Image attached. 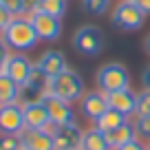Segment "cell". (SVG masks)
Instances as JSON below:
<instances>
[{"instance_id":"cell-1","label":"cell","mask_w":150,"mask_h":150,"mask_svg":"<svg viewBox=\"0 0 150 150\" xmlns=\"http://www.w3.org/2000/svg\"><path fill=\"white\" fill-rule=\"evenodd\" d=\"M5 44L9 47V51L13 53H27V51H33L40 42L35 29H33L29 16H16L13 20L9 22V27L0 33Z\"/></svg>"},{"instance_id":"cell-2","label":"cell","mask_w":150,"mask_h":150,"mask_svg":"<svg viewBox=\"0 0 150 150\" xmlns=\"http://www.w3.org/2000/svg\"><path fill=\"white\" fill-rule=\"evenodd\" d=\"M97 88L102 93H112V91L130 88V73L124 64L119 62H108V64L99 66L97 75H95Z\"/></svg>"},{"instance_id":"cell-3","label":"cell","mask_w":150,"mask_h":150,"mask_svg":"<svg viewBox=\"0 0 150 150\" xmlns=\"http://www.w3.org/2000/svg\"><path fill=\"white\" fill-rule=\"evenodd\" d=\"M51 93L69 104L80 102L84 97V80L80 77V73L66 69L64 73H60L57 77L51 80Z\"/></svg>"},{"instance_id":"cell-4","label":"cell","mask_w":150,"mask_h":150,"mask_svg":"<svg viewBox=\"0 0 150 150\" xmlns=\"http://www.w3.org/2000/svg\"><path fill=\"white\" fill-rule=\"evenodd\" d=\"M104 44H106L104 42V33L95 24H84L73 33V49L80 55L95 57L104 51Z\"/></svg>"},{"instance_id":"cell-5","label":"cell","mask_w":150,"mask_h":150,"mask_svg":"<svg viewBox=\"0 0 150 150\" xmlns=\"http://www.w3.org/2000/svg\"><path fill=\"white\" fill-rule=\"evenodd\" d=\"M110 20H112V24L117 29H122V31H139V29L144 27L146 16L141 13V9L132 0H122V2L115 5V9H112V13H110Z\"/></svg>"},{"instance_id":"cell-6","label":"cell","mask_w":150,"mask_h":150,"mask_svg":"<svg viewBox=\"0 0 150 150\" xmlns=\"http://www.w3.org/2000/svg\"><path fill=\"white\" fill-rule=\"evenodd\" d=\"M33 71H35V64H31V60H29L27 55H22V53H11L9 60L2 66V73L9 75L20 88H24V86L29 84Z\"/></svg>"},{"instance_id":"cell-7","label":"cell","mask_w":150,"mask_h":150,"mask_svg":"<svg viewBox=\"0 0 150 150\" xmlns=\"http://www.w3.org/2000/svg\"><path fill=\"white\" fill-rule=\"evenodd\" d=\"M29 20H31L40 42H55V40H60V35H62V20L60 18L47 16L42 11H31Z\"/></svg>"},{"instance_id":"cell-8","label":"cell","mask_w":150,"mask_h":150,"mask_svg":"<svg viewBox=\"0 0 150 150\" xmlns=\"http://www.w3.org/2000/svg\"><path fill=\"white\" fill-rule=\"evenodd\" d=\"M24 130V108L20 102L0 106V132L20 135Z\"/></svg>"},{"instance_id":"cell-9","label":"cell","mask_w":150,"mask_h":150,"mask_svg":"<svg viewBox=\"0 0 150 150\" xmlns=\"http://www.w3.org/2000/svg\"><path fill=\"white\" fill-rule=\"evenodd\" d=\"M40 102H44V106H47V110H49V117H51L53 124H57V126H66V124L75 122V112H73V108H71L69 102L55 97L53 93H47Z\"/></svg>"},{"instance_id":"cell-10","label":"cell","mask_w":150,"mask_h":150,"mask_svg":"<svg viewBox=\"0 0 150 150\" xmlns=\"http://www.w3.org/2000/svg\"><path fill=\"white\" fill-rule=\"evenodd\" d=\"M80 110L86 119L97 122L104 112L108 110L106 93H102V91H88V93H84V97L80 99Z\"/></svg>"},{"instance_id":"cell-11","label":"cell","mask_w":150,"mask_h":150,"mask_svg":"<svg viewBox=\"0 0 150 150\" xmlns=\"http://www.w3.org/2000/svg\"><path fill=\"white\" fill-rule=\"evenodd\" d=\"M22 108H24V128H27V130H42V128L51 122L47 106H44V102H40V99H38V102H24Z\"/></svg>"},{"instance_id":"cell-12","label":"cell","mask_w":150,"mask_h":150,"mask_svg":"<svg viewBox=\"0 0 150 150\" xmlns=\"http://www.w3.org/2000/svg\"><path fill=\"white\" fill-rule=\"evenodd\" d=\"M82 135H84V130H82L75 122L66 124V126H60L57 132H55V137H53V141H55V150H80Z\"/></svg>"},{"instance_id":"cell-13","label":"cell","mask_w":150,"mask_h":150,"mask_svg":"<svg viewBox=\"0 0 150 150\" xmlns=\"http://www.w3.org/2000/svg\"><path fill=\"white\" fill-rule=\"evenodd\" d=\"M106 99H108V108H115V110L124 112L126 117L135 115V110H137V93H132L130 88L106 93Z\"/></svg>"},{"instance_id":"cell-14","label":"cell","mask_w":150,"mask_h":150,"mask_svg":"<svg viewBox=\"0 0 150 150\" xmlns=\"http://www.w3.org/2000/svg\"><path fill=\"white\" fill-rule=\"evenodd\" d=\"M35 69L42 75H47L49 80H53V77H57L60 73L66 71V60H64V55H62L60 51H47L38 60Z\"/></svg>"},{"instance_id":"cell-15","label":"cell","mask_w":150,"mask_h":150,"mask_svg":"<svg viewBox=\"0 0 150 150\" xmlns=\"http://www.w3.org/2000/svg\"><path fill=\"white\" fill-rule=\"evenodd\" d=\"M20 141H22L24 150H55V141L51 135L44 130H27L24 128L20 132Z\"/></svg>"},{"instance_id":"cell-16","label":"cell","mask_w":150,"mask_h":150,"mask_svg":"<svg viewBox=\"0 0 150 150\" xmlns=\"http://www.w3.org/2000/svg\"><path fill=\"white\" fill-rule=\"evenodd\" d=\"M106 137H108V144H110V150H117V148H122V146H126V144L137 139V128H135V124L126 122L119 128L106 132Z\"/></svg>"},{"instance_id":"cell-17","label":"cell","mask_w":150,"mask_h":150,"mask_svg":"<svg viewBox=\"0 0 150 150\" xmlns=\"http://www.w3.org/2000/svg\"><path fill=\"white\" fill-rule=\"evenodd\" d=\"M80 150H110V144H108L106 132H102L99 128H88L82 135V146Z\"/></svg>"},{"instance_id":"cell-18","label":"cell","mask_w":150,"mask_h":150,"mask_svg":"<svg viewBox=\"0 0 150 150\" xmlns=\"http://www.w3.org/2000/svg\"><path fill=\"white\" fill-rule=\"evenodd\" d=\"M20 95H22V88L11 80L9 75L0 73V106H2V104L20 102Z\"/></svg>"},{"instance_id":"cell-19","label":"cell","mask_w":150,"mask_h":150,"mask_svg":"<svg viewBox=\"0 0 150 150\" xmlns=\"http://www.w3.org/2000/svg\"><path fill=\"white\" fill-rule=\"evenodd\" d=\"M126 122H128V117L124 115V112L115 110V108H108L102 117H99L97 122H93V124H95V128H99L102 132H110V130L119 128L122 124H126Z\"/></svg>"},{"instance_id":"cell-20","label":"cell","mask_w":150,"mask_h":150,"mask_svg":"<svg viewBox=\"0 0 150 150\" xmlns=\"http://www.w3.org/2000/svg\"><path fill=\"white\" fill-rule=\"evenodd\" d=\"M35 11H42L47 16H53V18H64L66 13V0H38Z\"/></svg>"},{"instance_id":"cell-21","label":"cell","mask_w":150,"mask_h":150,"mask_svg":"<svg viewBox=\"0 0 150 150\" xmlns=\"http://www.w3.org/2000/svg\"><path fill=\"white\" fill-rule=\"evenodd\" d=\"M110 0H82V9L91 16H102L104 11H108Z\"/></svg>"},{"instance_id":"cell-22","label":"cell","mask_w":150,"mask_h":150,"mask_svg":"<svg viewBox=\"0 0 150 150\" xmlns=\"http://www.w3.org/2000/svg\"><path fill=\"white\" fill-rule=\"evenodd\" d=\"M137 117H150V91H141L137 95Z\"/></svg>"},{"instance_id":"cell-23","label":"cell","mask_w":150,"mask_h":150,"mask_svg":"<svg viewBox=\"0 0 150 150\" xmlns=\"http://www.w3.org/2000/svg\"><path fill=\"white\" fill-rule=\"evenodd\" d=\"M0 150H22L20 135H7V132H0Z\"/></svg>"},{"instance_id":"cell-24","label":"cell","mask_w":150,"mask_h":150,"mask_svg":"<svg viewBox=\"0 0 150 150\" xmlns=\"http://www.w3.org/2000/svg\"><path fill=\"white\" fill-rule=\"evenodd\" d=\"M0 2H2L13 16H29L27 0H0Z\"/></svg>"},{"instance_id":"cell-25","label":"cell","mask_w":150,"mask_h":150,"mask_svg":"<svg viewBox=\"0 0 150 150\" xmlns=\"http://www.w3.org/2000/svg\"><path fill=\"white\" fill-rule=\"evenodd\" d=\"M135 128H137V137H144L150 141V117H137Z\"/></svg>"},{"instance_id":"cell-26","label":"cell","mask_w":150,"mask_h":150,"mask_svg":"<svg viewBox=\"0 0 150 150\" xmlns=\"http://www.w3.org/2000/svg\"><path fill=\"white\" fill-rule=\"evenodd\" d=\"M13 18H16V16L11 13V11L7 9L5 5H2V2H0V33L5 31L7 27H9V22H11V20H13Z\"/></svg>"},{"instance_id":"cell-27","label":"cell","mask_w":150,"mask_h":150,"mask_svg":"<svg viewBox=\"0 0 150 150\" xmlns=\"http://www.w3.org/2000/svg\"><path fill=\"white\" fill-rule=\"evenodd\" d=\"M9 55H11V51H9V47L5 44L2 35H0V73H2V66H5V62L9 60Z\"/></svg>"},{"instance_id":"cell-28","label":"cell","mask_w":150,"mask_h":150,"mask_svg":"<svg viewBox=\"0 0 150 150\" xmlns=\"http://www.w3.org/2000/svg\"><path fill=\"white\" fill-rule=\"evenodd\" d=\"M117 150H146V146L141 144L139 139H135V141H130V144H126V146H122V148H117Z\"/></svg>"},{"instance_id":"cell-29","label":"cell","mask_w":150,"mask_h":150,"mask_svg":"<svg viewBox=\"0 0 150 150\" xmlns=\"http://www.w3.org/2000/svg\"><path fill=\"white\" fill-rule=\"evenodd\" d=\"M132 2L141 9V13H144V16H150V0H132Z\"/></svg>"},{"instance_id":"cell-30","label":"cell","mask_w":150,"mask_h":150,"mask_svg":"<svg viewBox=\"0 0 150 150\" xmlns=\"http://www.w3.org/2000/svg\"><path fill=\"white\" fill-rule=\"evenodd\" d=\"M141 84H144V91H150V66L141 73Z\"/></svg>"},{"instance_id":"cell-31","label":"cell","mask_w":150,"mask_h":150,"mask_svg":"<svg viewBox=\"0 0 150 150\" xmlns=\"http://www.w3.org/2000/svg\"><path fill=\"white\" fill-rule=\"evenodd\" d=\"M144 47H146V53H148V55H150V35L146 38V42H144Z\"/></svg>"},{"instance_id":"cell-32","label":"cell","mask_w":150,"mask_h":150,"mask_svg":"<svg viewBox=\"0 0 150 150\" xmlns=\"http://www.w3.org/2000/svg\"><path fill=\"white\" fill-rule=\"evenodd\" d=\"M146 150H150V146H146Z\"/></svg>"},{"instance_id":"cell-33","label":"cell","mask_w":150,"mask_h":150,"mask_svg":"<svg viewBox=\"0 0 150 150\" xmlns=\"http://www.w3.org/2000/svg\"><path fill=\"white\" fill-rule=\"evenodd\" d=\"M22 150H24V148H22Z\"/></svg>"}]
</instances>
